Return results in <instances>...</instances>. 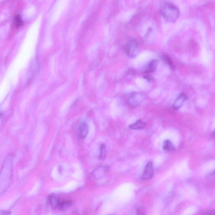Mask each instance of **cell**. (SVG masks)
<instances>
[{"instance_id":"13","label":"cell","mask_w":215,"mask_h":215,"mask_svg":"<svg viewBox=\"0 0 215 215\" xmlns=\"http://www.w3.org/2000/svg\"><path fill=\"white\" fill-rule=\"evenodd\" d=\"M72 202L70 201H65L59 204L60 209L64 211L72 205Z\"/></svg>"},{"instance_id":"8","label":"cell","mask_w":215,"mask_h":215,"mask_svg":"<svg viewBox=\"0 0 215 215\" xmlns=\"http://www.w3.org/2000/svg\"><path fill=\"white\" fill-rule=\"evenodd\" d=\"M158 64V61L157 60H153L151 61L147 65L145 69V72L146 73L154 72L156 69Z\"/></svg>"},{"instance_id":"16","label":"cell","mask_w":215,"mask_h":215,"mask_svg":"<svg viewBox=\"0 0 215 215\" xmlns=\"http://www.w3.org/2000/svg\"><path fill=\"white\" fill-rule=\"evenodd\" d=\"M144 79H145L146 80H147L149 82H153V81H154L153 77L150 75H147L145 76V77H144Z\"/></svg>"},{"instance_id":"15","label":"cell","mask_w":215,"mask_h":215,"mask_svg":"<svg viewBox=\"0 0 215 215\" xmlns=\"http://www.w3.org/2000/svg\"><path fill=\"white\" fill-rule=\"evenodd\" d=\"M14 23L16 27L19 28L21 27L23 24V21L22 20L20 16L18 15L15 17Z\"/></svg>"},{"instance_id":"7","label":"cell","mask_w":215,"mask_h":215,"mask_svg":"<svg viewBox=\"0 0 215 215\" xmlns=\"http://www.w3.org/2000/svg\"><path fill=\"white\" fill-rule=\"evenodd\" d=\"M79 131L80 136L82 139L86 138L88 136V132H89V127L85 121H82L80 123Z\"/></svg>"},{"instance_id":"18","label":"cell","mask_w":215,"mask_h":215,"mask_svg":"<svg viewBox=\"0 0 215 215\" xmlns=\"http://www.w3.org/2000/svg\"><path fill=\"white\" fill-rule=\"evenodd\" d=\"M207 213H205V214H207V215H215V211H208V212H207Z\"/></svg>"},{"instance_id":"11","label":"cell","mask_w":215,"mask_h":215,"mask_svg":"<svg viewBox=\"0 0 215 215\" xmlns=\"http://www.w3.org/2000/svg\"><path fill=\"white\" fill-rule=\"evenodd\" d=\"M163 148L165 150L168 151H173L175 150V147L172 142L169 140H166L164 141L163 145Z\"/></svg>"},{"instance_id":"6","label":"cell","mask_w":215,"mask_h":215,"mask_svg":"<svg viewBox=\"0 0 215 215\" xmlns=\"http://www.w3.org/2000/svg\"><path fill=\"white\" fill-rule=\"evenodd\" d=\"M187 99V96L185 93H181L179 95V96L178 97V98H177L176 100L174 102L173 105V108L176 110L180 109L183 105Z\"/></svg>"},{"instance_id":"17","label":"cell","mask_w":215,"mask_h":215,"mask_svg":"<svg viewBox=\"0 0 215 215\" xmlns=\"http://www.w3.org/2000/svg\"><path fill=\"white\" fill-rule=\"evenodd\" d=\"M10 213L9 211H0V215H8Z\"/></svg>"},{"instance_id":"1","label":"cell","mask_w":215,"mask_h":215,"mask_svg":"<svg viewBox=\"0 0 215 215\" xmlns=\"http://www.w3.org/2000/svg\"><path fill=\"white\" fill-rule=\"evenodd\" d=\"M13 161V156L8 155L0 170V195L8 190L12 183Z\"/></svg>"},{"instance_id":"14","label":"cell","mask_w":215,"mask_h":215,"mask_svg":"<svg viewBox=\"0 0 215 215\" xmlns=\"http://www.w3.org/2000/svg\"><path fill=\"white\" fill-rule=\"evenodd\" d=\"M100 153L99 158L100 159L103 160L105 158L106 156V148H105V145L102 144L100 146Z\"/></svg>"},{"instance_id":"12","label":"cell","mask_w":215,"mask_h":215,"mask_svg":"<svg viewBox=\"0 0 215 215\" xmlns=\"http://www.w3.org/2000/svg\"><path fill=\"white\" fill-rule=\"evenodd\" d=\"M163 60L165 62H166V63L169 65V67L171 69H175V67H174V64L172 61L171 59L170 58L169 56H167V55H164L162 57Z\"/></svg>"},{"instance_id":"9","label":"cell","mask_w":215,"mask_h":215,"mask_svg":"<svg viewBox=\"0 0 215 215\" xmlns=\"http://www.w3.org/2000/svg\"><path fill=\"white\" fill-rule=\"evenodd\" d=\"M146 123L142 122V120H137L135 123L131 124L129 126L130 128L132 130H141L143 129L146 126Z\"/></svg>"},{"instance_id":"3","label":"cell","mask_w":215,"mask_h":215,"mask_svg":"<svg viewBox=\"0 0 215 215\" xmlns=\"http://www.w3.org/2000/svg\"><path fill=\"white\" fill-rule=\"evenodd\" d=\"M125 50L129 57L131 59L135 58L139 53L138 43L134 39L129 40L125 45Z\"/></svg>"},{"instance_id":"5","label":"cell","mask_w":215,"mask_h":215,"mask_svg":"<svg viewBox=\"0 0 215 215\" xmlns=\"http://www.w3.org/2000/svg\"><path fill=\"white\" fill-rule=\"evenodd\" d=\"M153 163L152 162H149L146 165L141 178L144 180H149L153 177Z\"/></svg>"},{"instance_id":"2","label":"cell","mask_w":215,"mask_h":215,"mask_svg":"<svg viewBox=\"0 0 215 215\" xmlns=\"http://www.w3.org/2000/svg\"><path fill=\"white\" fill-rule=\"evenodd\" d=\"M161 14L167 21L174 23L179 18V10L178 7L169 2L162 3L160 7Z\"/></svg>"},{"instance_id":"10","label":"cell","mask_w":215,"mask_h":215,"mask_svg":"<svg viewBox=\"0 0 215 215\" xmlns=\"http://www.w3.org/2000/svg\"><path fill=\"white\" fill-rule=\"evenodd\" d=\"M49 201L53 208H56L59 204V201L58 198L54 195H50L49 197Z\"/></svg>"},{"instance_id":"4","label":"cell","mask_w":215,"mask_h":215,"mask_svg":"<svg viewBox=\"0 0 215 215\" xmlns=\"http://www.w3.org/2000/svg\"><path fill=\"white\" fill-rule=\"evenodd\" d=\"M144 100L143 95L138 92H134L129 96L128 102L130 106L136 107L142 104Z\"/></svg>"}]
</instances>
